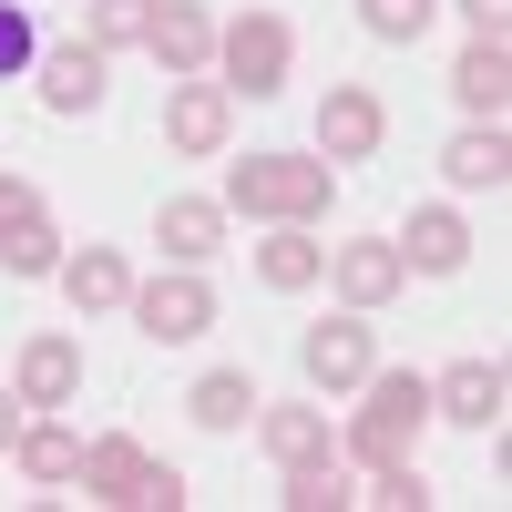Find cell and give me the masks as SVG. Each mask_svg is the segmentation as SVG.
<instances>
[{
    "label": "cell",
    "instance_id": "d6986e66",
    "mask_svg": "<svg viewBox=\"0 0 512 512\" xmlns=\"http://www.w3.org/2000/svg\"><path fill=\"white\" fill-rule=\"evenodd\" d=\"M62 297H72V318L123 308V297H134V267H123V246H82V256H62Z\"/></svg>",
    "mask_w": 512,
    "mask_h": 512
},
{
    "label": "cell",
    "instance_id": "f546056e",
    "mask_svg": "<svg viewBox=\"0 0 512 512\" xmlns=\"http://www.w3.org/2000/svg\"><path fill=\"white\" fill-rule=\"evenodd\" d=\"M21 431H31V400H21V390H0V451H11Z\"/></svg>",
    "mask_w": 512,
    "mask_h": 512
},
{
    "label": "cell",
    "instance_id": "4fadbf2b",
    "mask_svg": "<svg viewBox=\"0 0 512 512\" xmlns=\"http://www.w3.org/2000/svg\"><path fill=\"white\" fill-rule=\"evenodd\" d=\"M154 246H164V267H205L226 246V205L216 195H164L154 205Z\"/></svg>",
    "mask_w": 512,
    "mask_h": 512
},
{
    "label": "cell",
    "instance_id": "277c9868",
    "mask_svg": "<svg viewBox=\"0 0 512 512\" xmlns=\"http://www.w3.org/2000/svg\"><path fill=\"white\" fill-rule=\"evenodd\" d=\"M287 62H297V31H287L277 11H236V21H216V72H226V93L267 103L277 82H287Z\"/></svg>",
    "mask_w": 512,
    "mask_h": 512
},
{
    "label": "cell",
    "instance_id": "9a60e30c",
    "mask_svg": "<svg viewBox=\"0 0 512 512\" xmlns=\"http://www.w3.org/2000/svg\"><path fill=\"white\" fill-rule=\"evenodd\" d=\"M31 72H41V103H52V113H93L113 52H103V41H62V52H41Z\"/></svg>",
    "mask_w": 512,
    "mask_h": 512
},
{
    "label": "cell",
    "instance_id": "6da1fadb",
    "mask_svg": "<svg viewBox=\"0 0 512 512\" xmlns=\"http://www.w3.org/2000/svg\"><path fill=\"white\" fill-rule=\"evenodd\" d=\"M328 185H338V164H308V154H246L216 205H226V216H256V226H318V216H328Z\"/></svg>",
    "mask_w": 512,
    "mask_h": 512
},
{
    "label": "cell",
    "instance_id": "4dcf8cb0",
    "mask_svg": "<svg viewBox=\"0 0 512 512\" xmlns=\"http://www.w3.org/2000/svg\"><path fill=\"white\" fill-rule=\"evenodd\" d=\"M461 11H472V31H502V11H512V0H461Z\"/></svg>",
    "mask_w": 512,
    "mask_h": 512
},
{
    "label": "cell",
    "instance_id": "4316f807",
    "mask_svg": "<svg viewBox=\"0 0 512 512\" xmlns=\"http://www.w3.org/2000/svg\"><path fill=\"white\" fill-rule=\"evenodd\" d=\"M369 482H379L369 502H390V512H420V502H431V482H420V461H379Z\"/></svg>",
    "mask_w": 512,
    "mask_h": 512
},
{
    "label": "cell",
    "instance_id": "ba28073f",
    "mask_svg": "<svg viewBox=\"0 0 512 512\" xmlns=\"http://www.w3.org/2000/svg\"><path fill=\"white\" fill-rule=\"evenodd\" d=\"M328 287L349 297L359 318H379V308L410 287V267H400V246H390V236H349V246H328Z\"/></svg>",
    "mask_w": 512,
    "mask_h": 512
},
{
    "label": "cell",
    "instance_id": "ac0fdd59",
    "mask_svg": "<svg viewBox=\"0 0 512 512\" xmlns=\"http://www.w3.org/2000/svg\"><path fill=\"white\" fill-rule=\"evenodd\" d=\"M441 175H451V195H502V185H512V134H502V123H472V134H451Z\"/></svg>",
    "mask_w": 512,
    "mask_h": 512
},
{
    "label": "cell",
    "instance_id": "7c38bea8",
    "mask_svg": "<svg viewBox=\"0 0 512 512\" xmlns=\"http://www.w3.org/2000/svg\"><path fill=\"white\" fill-rule=\"evenodd\" d=\"M11 390H21L31 410H72V400H82V349H72L62 328L21 338V359H11Z\"/></svg>",
    "mask_w": 512,
    "mask_h": 512
},
{
    "label": "cell",
    "instance_id": "7402d4cb",
    "mask_svg": "<svg viewBox=\"0 0 512 512\" xmlns=\"http://www.w3.org/2000/svg\"><path fill=\"white\" fill-rule=\"evenodd\" d=\"M185 410L205 420V431H246V420H256V379L246 369H205L195 390H185Z\"/></svg>",
    "mask_w": 512,
    "mask_h": 512
},
{
    "label": "cell",
    "instance_id": "44dd1931",
    "mask_svg": "<svg viewBox=\"0 0 512 512\" xmlns=\"http://www.w3.org/2000/svg\"><path fill=\"white\" fill-rule=\"evenodd\" d=\"M11 461H21L41 492H72V482H82V431H62V420H31V431L11 441Z\"/></svg>",
    "mask_w": 512,
    "mask_h": 512
},
{
    "label": "cell",
    "instance_id": "5bb4252c",
    "mask_svg": "<svg viewBox=\"0 0 512 512\" xmlns=\"http://www.w3.org/2000/svg\"><path fill=\"white\" fill-rule=\"evenodd\" d=\"M451 93H461V113H472V123H502V103H512V52H502V31H472V41H461Z\"/></svg>",
    "mask_w": 512,
    "mask_h": 512
},
{
    "label": "cell",
    "instance_id": "2e32d148",
    "mask_svg": "<svg viewBox=\"0 0 512 512\" xmlns=\"http://www.w3.org/2000/svg\"><path fill=\"white\" fill-rule=\"evenodd\" d=\"M390 246H400V267H420V277H461V267H472V226H461L451 205H420L410 236H390Z\"/></svg>",
    "mask_w": 512,
    "mask_h": 512
},
{
    "label": "cell",
    "instance_id": "ffe728a7",
    "mask_svg": "<svg viewBox=\"0 0 512 512\" xmlns=\"http://www.w3.org/2000/svg\"><path fill=\"white\" fill-rule=\"evenodd\" d=\"M256 277H267V287H277V297H308V287H318V277H328V246H318V236H308V226H277V236H267V246H256Z\"/></svg>",
    "mask_w": 512,
    "mask_h": 512
},
{
    "label": "cell",
    "instance_id": "30bf717a",
    "mask_svg": "<svg viewBox=\"0 0 512 512\" xmlns=\"http://www.w3.org/2000/svg\"><path fill=\"white\" fill-rule=\"evenodd\" d=\"M226 134H236V93L226 82H175V93H164V144L175 154H226Z\"/></svg>",
    "mask_w": 512,
    "mask_h": 512
},
{
    "label": "cell",
    "instance_id": "83f0119b",
    "mask_svg": "<svg viewBox=\"0 0 512 512\" xmlns=\"http://www.w3.org/2000/svg\"><path fill=\"white\" fill-rule=\"evenodd\" d=\"M41 52H31V11H21V0H0V82H11V72H31Z\"/></svg>",
    "mask_w": 512,
    "mask_h": 512
},
{
    "label": "cell",
    "instance_id": "52a82bcc",
    "mask_svg": "<svg viewBox=\"0 0 512 512\" xmlns=\"http://www.w3.org/2000/svg\"><path fill=\"white\" fill-rule=\"evenodd\" d=\"M379 144H390L379 93H369V82H328V103H318V164H369Z\"/></svg>",
    "mask_w": 512,
    "mask_h": 512
},
{
    "label": "cell",
    "instance_id": "8992f818",
    "mask_svg": "<svg viewBox=\"0 0 512 512\" xmlns=\"http://www.w3.org/2000/svg\"><path fill=\"white\" fill-rule=\"evenodd\" d=\"M144 52L164 62V82H205L216 72V11H205V0H154Z\"/></svg>",
    "mask_w": 512,
    "mask_h": 512
},
{
    "label": "cell",
    "instance_id": "9c48e42d",
    "mask_svg": "<svg viewBox=\"0 0 512 512\" xmlns=\"http://www.w3.org/2000/svg\"><path fill=\"white\" fill-rule=\"evenodd\" d=\"M502 410H512L502 359H451V369L431 379V420H461V431H502Z\"/></svg>",
    "mask_w": 512,
    "mask_h": 512
},
{
    "label": "cell",
    "instance_id": "cb8c5ba5",
    "mask_svg": "<svg viewBox=\"0 0 512 512\" xmlns=\"http://www.w3.org/2000/svg\"><path fill=\"white\" fill-rule=\"evenodd\" d=\"M0 267H11V277H62V226L52 216L11 226V236H0Z\"/></svg>",
    "mask_w": 512,
    "mask_h": 512
},
{
    "label": "cell",
    "instance_id": "5b68a950",
    "mask_svg": "<svg viewBox=\"0 0 512 512\" xmlns=\"http://www.w3.org/2000/svg\"><path fill=\"white\" fill-rule=\"evenodd\" d=\"M123 308H134V328H144V338L185 349V338L216 328V287H205V267H164V277H144L134 297H123Z\"/></svg>",
    "mask_w": 512,
    "mask_h": 512
},
{
    "label": "cell",
    "instance_id": "d4e9b609",
    "mask_svg": "<svg viewBox=\"0 0 512 512\" xmlns=\"http://www.w3.org/2000/svg\"><path fill=\"white\" fill-rule=\"evenodd\" d=\"M144 21H154V0H93V31H82V41H103V52H144Z\"/></svg>",
    "mask_w": 512,
    "mask_h": 512
},
{
    "label": "cell",
    "instance_id": "8fae6325",
    "mask_svg": "<svg viewBox=\"0 0 512 512\" xmlns=\"http://www.w3.org/2000/svg\"><path fill=\"white\" fill-rule=\"evenodd\" d=\"M297 359H308V390H359V379L379 369V349H369V318L349 308V318H328V328H308V338H297Z\"/></svg>",
    "mask_w": 512,
    "mask_h": 512
},
{
    "label": "cell",
    "instance_id": "603a6c76",
    "mask_svg": "<svg viewBox=\"0 0 512 512\" xmlns=\"http://www.w3.org/2000/svg\"><path fill=\"white\" fill-rule=\"evenodd\" d=\"M287 512H338V502H359V482H349V461H297V472H287V492H277Z\"/></svg>",
    "mask_w": 512,
    "mask_h": 512
},
{
    "label": "cell",
    "instance_id": "f1b7e54d",
    "mask_svg": "<svg viewBox=\"0 0 512 512\" xmlns=\"http://www.w3.org/2000/svg\"><path fill=\"white\" fill-rule=\"evenodd\" d=\"M31 216H41V185H31V175H0V236L31 226Z\"/></svg>",
    "mask_w": 512,
    "mask_h": 512
},
{
    "label": "cell",
    "instance_id": "e0dca14e",
    "mask_svg": "<svg viewBox=\"0 0 512 512\" xmlns=\"http://www.w3.org/2000/svg\"><path fill=\"white\" fill-rule=\"evenodd\" d=\"M256 441H267V461H277V472H297V461H328V451H338L318 400H287V410H267V400H256Z\"/></svg>",
    "mask_w": 512,
    "mask_h": 512
},
{
    "label": "cell",
    "instance_id": "7a4b0ae2",
    "mask_svg": "<svg viewBox=\"0 0 512 512\" xmlns=\"http://www.w3.org/2000/svg\"><path fill=\"white\" fill-rule=\"evenodd\" d=\"M420 420H431V379L420 369H369L359 379V420H349V472H379V461H410Z\"/></svg>",
    "mask_w": 512,
    "mask_h": 512
},
{
    "label": "cell",
    "instance_id": "3957f363",
    "mask_svg": "<svg viewBox=\"0 0 512 512\" xmlns=\"http://www.w3.org/2000/svg\"><path fill=\"white\" fill-rule=\"evenodd\" d=\"M82 492H93V502H123V512H185V472H175V461H154L144 441H123V431L82 441Z\"/></svg>",
    "mask_w": 512,
    "mask_h": 512
},
{
    "label": "cell",
    "instance_id": "484cf974",
    "mask_svg": "<svg viewBox=\"0 0 512 512\" xmlns=\"http://www.w3.org/2000/svg\"><path fill=\"white\" fill-rule=\"evenodd\" d=\"M431 11H441V0H359L369 41H420V31H431Z\"/></svg>",
    "mask_w": 512,
    "mask_h": 512
}]
</instances>
